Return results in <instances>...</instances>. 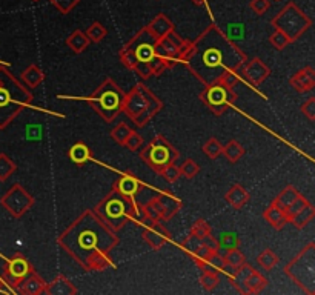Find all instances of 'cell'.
<instances>
[{"instance_id": "obj_1", "label": "cell", "mask_w": 315, "mask_h": 295, "mask_svg": "<svg viewBox=\"0 0 315 295\" xmlns=\"http://www.w3.org/2000/svg\"><path fill=\"white\" fill-rule=\"evenodd\" d=\"M272 25L275 30L283 31L290 40H297L304 31L309 30L312 22L295 4L290 2L272 19Z\"/></svg>"}, {"instance_id": "obj_2", "label": "cell", "mask_w": 315, "mask_h": 295, "mask_svg": "<svg viewBox=\"0 0 315 295\" xmlns=\"http://www.w3.org/2000/svg\"><path fill=\"white\" fill-rule=\"evenodd\" d=\"M206 100L209 103V106L214 109L215 114H222V111L226 108L228 105V91L226 88L222 86H212L208 94H206Z\"/></svg>"}, {"instance_id": "obj_3", "label": "cell", "mask_w": 315, "mask_h": 295, "mask_svg": "<svg viewBox=\"0 0 315 295\" xmlns=\"http://www.w3.org/2000/svg\"><path fill=\"white\" fill-rule=\"evenodd\" d=\"M268 76H269V68L266 66L260 59H254V60H252L251 63H248L246 68H245V77H246L252 85L261 83Z\"/></svg>"}, {"instance_id": "obj_4", "label": "cell", "mask_w": 315, "mask_h": 295, "mask_svg": "<svg viewBox=\"0 0 315 295\" xmlns=\"http://www.w3.org/2000/svg\"><path fill=\"white\" fill-rule=\"evenodd\" d=\"M289 83L300 92L309 91L315 85V72H313L312 68H304V69L298 71L295 76L289 80Z\"/></svg>"}, {"instance_id": "obj_5", "label": "cell", "mask_w": 315, "mask_h": 295, "mask_svg": "<svg viewBox=\"0 0 315 295\" xmlns=\"http://www.w3.org/2000/svg\"><path fill=\"white\" fill-rule=\"evenodd\" d=\"M173 28H174L173 22L169 20L165 14H159V16L149 23V27H148V30L151 31V34H152L155 39L165 37L166 34H169V33L173 31Z\"/></svg>"}, {"instance_id": "obj_6", "label": "cell", "mask_w": 315, "mask_h": 295, "mask_svg": "<svg viewBox=\"0 0 315 295\" xmlns=\"http://www.w3.org/2000/svg\"><path fill=\"white\" fill-rule=\"evenodd\" d=\"M264 218L269 221V223L274 226V228H277V229H281L286 223H287V217H286V212H284V209H281L280 206H277V205H271L268 209L264 211Z\"/></svg>"}, {"instance_id": "obj_7", "label": "cell", "mask_w": 315, "mask_h": 295, "mask_svg": "<svg viewBox=\"0 0 315 295\" xmlns=\"http://www.w3.org/2000/svg\"><path fill=\"white\" fill-rule=\"evenodd\" d=\"M226 200L229 205H232L235 209H240L241 206H245L249 200V195L245 191V188H241L240 185H234L229 192L226 194Z\"/></svg>"}, {"instance_id": "obj_8", "label": "cell", "mask_w": 315, "mask_h": 295, "mask_svg": "<svg viewBox=\"0 0 315 295\" xmlns=\"http://www.w3.org/2000/svg\"><path fill=\"white\" fill-rule=\"evenodd\" d=\"M146 105H148V100H146V98L143 97V94L137 89V91H134V92L126 98V102H125V109L128 111L129 115L132 114V117H134V115L138 114L143 108H146Z\"/></svg>"}, {"instance_id": "obj_9", "label": "cell", "mask_w": 315, "mask_h": 295, "mask_svg": "<svg viewBox=\"0 0 315 295\" xmlns=\"http://www.w3.org/2000/svg\"><path fill=\"white\" fill-rule=\"evenodd\" d=\"M143 237H144V240H146V243L154 249H160L162 246L168 241V234L165 231H160L154 225L151 226V229L143 232Z\"/></svg>"}, {"instance_id": "obj_10", "label": "cell", "mask_w": 315, "mask_h": 295, "mask_svg": "<svg viewBox=\"0 0 315 295\" xmlns=\"http://www.w3.org/2000/svg\"><path fill=\"white\" fill-rule=\"evenodd\" d=\"M241 283H243V286L246 287L245 292H260L266 284H268V280H266L260 272H257V270L254 269Z\"/></svg>"}, {"instance_id": "obj_11", "label": "cell", "mask_w": 315, "mask_h": 295, "mask_svg": "<svg viewBox=\"0 0 315 295\" xmlns=\"http://www.w3.org/2000/svg\"><path fill=\"white\" fill-rule=\"evenodd\" d=\"M66 45L72 49L74 53H82L86 49V46L89 45V39L86 37L85 33L82 31H74L68 39H66Z\"/></svg>"}, {"instance_id": "obj_12", "label": "cell", "mask_w": 315, "mask_h": 295, "mask_svg": "<svg viewBox=\"0 0 315 295\" xmlns=\"http://www.w3.org/2000/svg\"><path fill=\"white\" fill-rule=\"evenodd\" d=\"M22 77H23V80L27 82V85L31 86V88H36V86L40 85V83L43 82V79H45L43 72H42V71L39 69V66H36V65L28 66L27 71L22 74Z\"/></svg>"}, {"instance_id": "obj_13", "label": "cell", "mask_w": 315, "mask_h": 295, "mask_svg": "<svg viewBox=\"0 0 315 295\" xmlns=\"http://www.w3.org/2000/svg\"><path fill=\"white\" fill-rule=\"evenodd\" d=\"M298 195H300V194L297 192L295 188L287 186V188H284V189L278 194V197L275 199L274 205H277V206H280L281 209H284V208H287L290 203H292Z\"/></svg>"}, {"instance_id": "obj_14", "label": "cell", "mask_w": 315, "mask_h": 295, "mask_svg": "<svg viewBox=\"0 0 315 295\" xmlns=\"http://www.w3.org/2000/svg\"><path fill=\"white\" fill-rule=\"evenodd\" d=\"M223 154L226 156V159L231 162V163H235L240 160V157L245 154V150H243V146H241L238 141L232 140L229 141L225 147H223Z\"/></svg>"}, {"instance_id": "obj_15", "label": "cell", "mask_w": 315, "mask_h": 295, "mask_svg": "<svg viewBox=\"0 0 315 295\" xmlns=\"http://www.w3.org/2000/svg\"><path fill=\"white\" fill-rule=\"evenodd\" d=\"M134 56H135L137 62H140V63H146V62H149V60L155 56L154 46L149 45V43H146V42H143V43H140V45L135 48Z\"/></svg>"}, {"instance_id": "obj_16", "label": "cell", "mask_w": 315, "mask_h": 295, "mask_svg": "<svg viewBox=\"0 0 315 295\" xmlns=\"http://www.w3.org/2000/svg\"><path fill=\"white\" fill-rule=\"evenodd\" d=\"M85 34H86V37L89 39V42L99 43V42H102V40L106 37L108 30L103 27V25H102L100 22H94V23L91 25V27L88 28V31H86Z\"/></svg>"}, {"instance_id": "obj_17", "label": "cell", "mask_w": 315, "mask_h": 295, "mask_svg": "<svg viewBox=\"0 0 315 295\" xmlns=\"http://www.w3.org/2000/svg\"><path fill=\"white\" fill-rule=\"evenodd\" d=\"M118 189H120V192H122L125 197H131V195H134L140 189V183L134 177L125 176L122 180H120V183H118Z\"/></svg>"}, {"instance_id": "obj_18", "label": "cell", "mask_w": 315, "mask_h": 295, "mask_svg": "<svg viewBox=\"0 0 315 295\" xmlns=\"http://www.w3.org/2000/svg\"><path fill=\"white\" fill-rule=\"evenodd\" d=\"M313 214H315V211H313V208L310 206V205H307L306 208H303L297 215H294L292 218H290V221H292V223L295 225V228H303V226H306L309 221L313 218Z\"/></svg>"}, {"instance_id": "obj_19", "label": "cell", "mask_w": 315, "mask_h": 295, "mask_svg": "<svg viewBox=\"0 0 315 295\" xmlns=\"http://www.w3.org/2000/svg\"><path fill=\"white\" fill-rule=\"evenodd\" d=\"M30 270V266L27 263V260L23 258H16L10 263V274L16 278H23Z\"/></svg>"}, {"instance_id": "obj_20", "label": "cell", "mask_w": 315, "mask_h": 295, "mask_svg": "<svg viewBox=\"0 0 315 295\" xmlns=\"http://www.w3.org/2000/svg\"><path fill=\"white\" fill-rule=\"evenodd\" d=\"M160 206H162V217L165 218H169V217H173L177 209H179V202L171 199V197H162V199L159 200Z\"/></svg>"}, {"instance_id": "obj_21", "label": "cell", "mask_w": 315, "mask_h": 295, "mask_svg": "<svg viewBox=\"0 0 315 295\" xmlns=\"http://www.w3.org/2000/svg\"><path fill=\"white\" fill-rule=\"evenodd\" d=\"M225 264H229L231 267H234V269H238L241 264H245L246 261H245V255L241 254L237 248H234V249H229L228 252H226V255H225Z\"/></svg>"}, {"instance_id": "obj_22", "label": "cell", "mask_w": 315, "mask_h": 295, "mask_svg": "<svg viewBox=\"0 0 315 295\" xmlns=\"http://www.w3.org/2000/svg\"><path fill=\"white\" fill-rule=\"evenodd\" d=\"M203 153L209 157V159H217L222 153H223V146L220 144V141L217 138H209L205 144H203Z\"/></svg>"}, {"instance_id": "obj_23", "label": "cell", "mask_w": 315, "mask_h": 295, "mask_svg": "<svg viewBox=\"0 0 315 295\" xmlns=\"http://www.w3.org/2000/svg\"><path fill=\"white\" fill-rule=\"evenodd\" d=\"M159 171L162 172V176H163L165 180H168V182H176V180L182 176L180 168L176 166V165L171 163V162L166 163V165H163V166H160Z\"/></svg>"}, {"instance_id": "obj_24", "label": "cell", "mask_w": 315, "mask_h": 295, "mask_svg": "<svg viewBox=\"0 0 315 295\" xmlns=\"http://www.w3.org/2000/svg\"><path fill=\"white\" fill-rule=\"evenodd\" d=\"M69 157H71L72 162L83 163V162H86L89 159V150H88L85 144L79 143L76 146H72V150L69 151Z\"/></svg>"}, {"instance_id": "obj_25", "label": "cell", "mask_w": 315, "mask_h": 295, "mask_svg": "<svg viewBox=\"0 0 315 295\" xmlns=\"http://www.w3.org/2000/svg\"><path fill=\"white\" fill-rule=\"evenodd\" d=\"M131 132H132V131H131V128H129L128 125H125V123H120V125H117V126L111 131V137H112L117 143L123 144V143L126 141V138L129 137Z\"/></svg>"}, {"instance_id": "obj_26", "label": "cell", "mask_w": 315, "mask_h": 295, "mask_svg": "<svg viewBox=\"0 0 315 295\" xmlns=\"http://www.w3.org/2000/svg\"><path fill=\"white\" fill-rule=\"evenodd\" d=\"M258 263L266 269V270H269V269H272L277 263H278V257L271 251V249H266V251H263L260 255H258Z\"/></svg>"}, {"instance_id": "obj_27", "label": "cell", "mask_w": 315, "mask_h": 295, "mask_svg": "<svg viewBox=\"0 0 315 295\" xmlns=\"http://www.w3.org/2000/svg\"><path fill=\"white\" fill-rule=\"evenodd\" d=\"M307 205H309V203H307V202L303 199V197H301V195H298L297 199H295L292 203H290L287 208H284V212H286V217H287V220L290 221V218H292L294 215H297V214H298V212H300L303 208H306Z\"/></svg>"}, {"instance_id": "obj_28", "label": "cell", "mask_w": 315, "mask_h": 295, "mask_svg": "<svg viewBox=\"0 0 315 295\" xmlns=\"http://www.w3.org/2000/svg\"><path fill=\"white\" fill-rule=\"evenodd\" d=\"M25 286V289H23V292L27 293H39L42 290H45V283L37 277V275H33L27 280V283L23 284Z\"/></svg>"}, {"instance_id": "obj_29", "label": "cell", "mask_w": 315, "mask_h": 295, "mask_svg": "<svg viewBox=\"0 0 315 295\" xmlns=\"http://www.w3.org/2000/svg\"><path fill=\"white\" fill-rule=\"evenodd\" d=\"M125 205L122 200H111L108 205H106V214L111 217V218H120L125 212Z\"/></svg>"}, {"instance_id": "obj_30", "label": "cell", "mask_w": 315, "mask_h": 295, "mask_svg": "<svg viewBox=\"0 0 315 295\" xmlns=\"http://www.w3.org/2000/svg\"><path fill=\"white\" fill-rule=\"evenodd\" d=\"M79 2L80 0H51L53 7L62 14H69V11L74 10Z\"/></svg>"}, {"instance_id": "obj_31", "label": "cell", "mask_w": 315, "mask_h": 295, "mask_svg": "<svg viewBox=\"0 0 315 295\" xmlns=\"http://www.w3.org/2000/svg\"><path fill=\"white\" fill-rule=\"evenodd\" d=\"M199 171H200L199 165H197L196 162H194V160H191V159L185 160V162H183V165L180 166V172H182V176H185V177H188V179L196 177V176L199 174Z\"/></svg>"}, {"instance_id": "obj_32", "label": "cell", "mask_w": 315, "mask_h": 295, "mask_svg": "<svg viewBox=\"0 0 315 295\" xmlns=\"http://www.w3.org/2000/svg\"><path fill=\"white\" fill-rule=\"evenodd\" d=\"M144 214H146V217L152 218L154 221L160 220V217H162V206H160L159 200H151L149 203L144 205Z\"/></svg>"}, {"instance_id": "obj_33", "label": "cell", "mask_w": 315, "mask_h": 295, "mask_svg": "<svg viewBox=\"0 0 315 295\" xmlns=\"http://www.w3.org/2000/svg\"><path fill=\"white\" fill-rule=\"evenodd\" d=\"M219 275H217L215 272H211V270H205L203 275H202V284L206 290H212L217 287V284H219Z\"/></svg>"}, {"instance_id": "obj_34", "label": "cell", "mask_w": 315, "mask_h": 295, "mask_svg": "<svg viewBox=\"0 0 315 295\" xmlns=\"http://www.w3.org/2000/svg\"><path fill=\"white\" fill-rule=\"evenodd\" d=\"M269 40H271V43H272L277 49H283V48H286L290 42H292V40H290V39H289L283 31H280V30H275Z\"/></svg>"}, {"instance_id": "obj_35", "label": "cell", "mask_w": 315, "mask_h": 295, "mask_svg": "<svg viewBox=\"0 0 315 295\" xmlns=\"http://www.w3.org/2000/svg\"><path fill=\"white\" fill-rule=\"evenodd\" d=\"M100 103L103 106V109H115L118 106V97L117 94L114 92H106V94H102L100 97Z\"/></svg>"}, {"instance_id": "obj_36", "label": "cell", "mask_w": 315, "mask_h": 295, "mask_svg": "<svg viewBox=\"0 0 315 295\" xmlns=\"http://www.w3.org/2000/svg\"><path fill=\"white\" fill-rule=\"evenodd\" d=\"M149 71L151 74H160L163 69L168 68V62L162 57V56H154L149 62H148Z\"/></svg>"}, {"instance_id": "obj_37", "label": "cell", "mask_w": 315, "mask_h": 295, "mask_svg": "<svg viewBox=\"0 0 315 295\" xmlns=\"http://www.w3.org/2000/svg\"><path fill=\"white\" fill-rule=\"evenodd\" d=\"M209 234H211V228L208 226L206 221L199 220V221H196V223H194V226H192V235H194V237L203 238V237H206V235H209Z\"/></svg>"}, {"instance_id": "obj_38", "label": "cell", "mask_w": 315, "mask_h": 295, "mask_svg": "<svg viewBox=\"0 0 315 295\" xmlns=\"http://www.w3.org/2000/svg\"><path fill=\"white\" fill-rule=\"evenodd\" d=\"M249 8L257 14V16H263L266 11L271 8V2L269 0H251Z\"/></svg>"}, {"instance_id": "obj_39", "label": "cell", "mask_w": 315, "mask_h": 295, "mask_svg": "<svg viewBox=\"0 0 315 295\" xmlns=\"http://www.w3.org/2000/svg\"><path fill=\"white\" fill-rule=\"evenodd\" d=\"M123 144L128 147V150H131V151H137L138 147L143 144V137L138 135V134H135V132H131L129 137L126 138V141Z\"/></svg>"}, {"instance_id": "obj_40", "label": "cell", "mask_w": 315, "mask_h": 295, "mask_svg": "<svg viewBox=\"0 0 315 295\" xmlns=\"http://www.w3.org/2000/svg\"><path fill=\"white\" fill-rule=\"evenodd\" d=\"M219 246H223L226 249H234L238 246V238L235 234H223L222 238H220V243Z\"/></svg>"}, {"instance_id": "obj_41", "label": "cell", "mask_w": 315, "mask_h": 295, "mask_svg": "<svg viewBox=\"0 0 315 295\" xmlns=\"http://www.w3.org/2000/svg\"><path fill=\"white\" fill-rule=\"evenodd\" d=\"M108 263L109 261H108V258L103 252H94L92 257H91V264L95 269H103L105 266H108Z\"/></svg>"}, {"instance_id": "obj_42", "label": "cell", "mask_w": 315, "mask_h": 295, "mask_svg": "<svg viewBox=\"0 0 315 295\" xmlns=\"http://www.w3.org/2000/svg\"><path fill=\"white\" fill-rule=\"evenodd\" d=\"M238 82V76L235 72H226L220 77V83H222V88H232L235 83Z\"/></svg>"}, {"instance_id": "obj_43", "label": "cell", "mask_w": 315, "mask_h": 295, "mask_svg": "<svg viewBox=\"0 0 315 295\" xmlns=\"http://www.w3.org/2000/svg\"><path fill=\"white\" fill-rule=\"evenodd\" d=\"M301 111L304 112V115L309 120H313L315 118V98H309V100H306L301 106Z\"/></svg>"}, {"instance_id": "obj_44", "label": "cell", "mask_w": 315, "mask_h": 295, "mask_svg": "<svg viewBox=\"0 0 315 295\" xmlns=\"http://www.w3.org/2000/svg\"><path fill=\"white\" fill-rule=\"evenodd\" d=\"M205 63L209 65V66H214V65H219L220 63V53L217 51V49H209L205 56Z\"/></svg>"}, {"instance_id": "obj_45", "label": "cell", "mask_w": 315, "mask_h": 295, "mask_svg": "<svg viewBox=\"0 0 315 295\" xmlns=\"http://www.w3.org/2000/svg\"><path fill=\"white\" fill-rule=\"evenodd\" d=\"M8 102H10V94H8V91L4 89V88H0V106L8 105Z\"/></svg>"}, {"instance_id": "obj_46", "label": "cell", "mask_w": 315, "mask_h": 295, "mask_svg": "<svg viewBox=\"0 0 315 295\" xmlns=\"http://www.w3.org/2000/svg\"><path fill=\"white\" fill-rule=\"evenodd\" d=\"M192 2H196L197 5H203V4H206V0H192Z\"/></svg>"}, {"instance_id": "obj_47", "label": "cell", "mask_w": 315, "mask_h": 295, "mask_svg": "<svg viewBox=\"0 0 315 295\" xmlns=\"http://www.w3.org/2000/svg\"><path fill=\"white\" fill-rule=\"evenodd\" d=\"M274 2H280V0H274Z\"/></svg>"}, {"instance_id": "obj_48", "label": "cell", "mask_w": 315, "mask_h": 295, "mask_svg": "<svg viewBox=\"0 0 315 295\" xmlns=\"http://www.w3.org/2000/svg\"><path fill=\"white\" fill-rule=\"evenodd\" d=\"M33 2H39V0H33Z\"/></svg>"}]
</instances>
